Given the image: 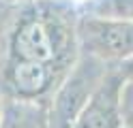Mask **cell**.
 <instances>
[{"label": "cell", "mask_w": 133, "mask_h": 128, "mask_svg": "<svg viewBox=\"0 0 133 128\" xmlns=\"http://www.w3.org/2000/svg\"><path fill=\"white\" fill-rule=\"evenodd\" d=\"M77 21L71 24L60 11L39 6L19 17L9 41V60L49 64L62 73L77 60Z\"/></svg>", "instance_id": "cell-1"}, {"label": "cell", "mask_w": 133, "mask_h": 128, "mask_svg": "<svg viewBox=\"0 0 133 128\" xmlns=\"http://www.w3.org/2000/svg\"><path fill=\"white\" fill-rule=\"evenodd\" d=\"M110 71V64L95 56L79 54L73 66L56 85L49 105V128H71L97 85Z\"/></svg>", "instance_id": "cell-2"}, {"label": "cell", "mask_w": 133, "mask_h": 128, "mask_svg": "<svg viewBox=\"0 0 133 128\" xmlns=\"http://www.w3.org/2000/svg\"><path fill=\"white\" fill-rule=\"evenodd\" d=\"M77 45L82 54L118 64L133 56V19L86 13L77 19Z\"/></svg>", "instance_id": "cell-3"}, {"label": "cell", "mask_w": 133, "mask_h": 128, "mask_svg": "<svg viewBox=\"0 0 133 128\" xmlns=\"http://www.w3.org/2000/svg\"><path fill=\"white\" fill-rule=\"evenodd\" d=\"M122 85L112 64L71 128H122Z\"/></svg>", "instance_id": "cell-4"}, {"label": "cell", "mask_w": 133, "mask_h": 128, "mask_svg": "<svg viewBox=\"0 0 133 128\" xmlns=\"http://www.w3.org/2000/svg\"><path fill=\"white\" fill-rule=\"evenodd\" d=\"M60 71L49 64L26 62V60H9L6 64V88L13 98L24 100H39L41 96L49 94L58 85Z\"/></svg>", "instance_id": "cell-5"}, {"label": "cell", "mask_w": 133, "mask_h": 128, "mask_svg": "<svg viewBox=\"0 0 133 128\" xmlns=\"http://www.w3.org/2000/svg\"><path fill=\"white\" fill-rule=\"evenodd\" d=\"M0 128H49L47 107L37 100L11 98L4 102Z\"/></svg>", "instance_id": "cell-6"}, {"label": "cell", "mask_w": 133, "mask_h": 128, "mask_svg": "<svg viewBox=\"0 0 133 128\" xmlns=\"http://www.w3.org/2000/svg\"><path fill=\"white\" fill-rule=\"evenodd\" d=\"M88 13L105 17H122L133 19V0H90Z\"/></svg>", "instance_id": "cell-7"}, {"label": "cell", "mask_w": 133, "mask_h": 128, "mask_svg": "<svg viewBox=\"0 0 133 128\" xmlns=\"http://www.w3.org/2000/svg\"><path fill=\"white\" fill-rule=\"evenodd\" d=\"M122 128H133V83L122 85Z\"/></svg>", "instance_id": "cell-8"}, {"label": "cell", "mask_w": 133, "mask_h": 128, "mask_svg": "<svg viewBox=\"0 0 133 128\" xmlns=\"http://www.w3.org/2000/svg\"><path fill=\"white\" fill-rule=\"evenodd\" d=\"M114 68H116V73L122 77V81L133 83V56L122 60V62H118V64H114Z\"/></svg>", "instance_id": "cell-9"}, {"label": "cell", "mask_w": 133, "mask_h": 128, "mask_svg": "<svg viewBox=\"0 0 133 128\" xmlns=\"http://www.w3.org/2000/svg\"><path fill=\"white\" fill-rule=\"evenodd\" d=\"M2 111H4V102H2V98H0V122H2Z\"/></svg>", "instance_id": "cell-10"}, {"label": "cell", "mask_w": 133, "mask_h": 128, "mask_svg": "<svg viewBox=\"0 0 133 128\" xmlns=\"http://www.w3.org/2000/svg\"><path fill=\"white\" fill-rule=\"evenodd\" d=\"M79 2H90V0H79Z\"/></svg>", "instance_id": "cell-11"}]
</instances>
